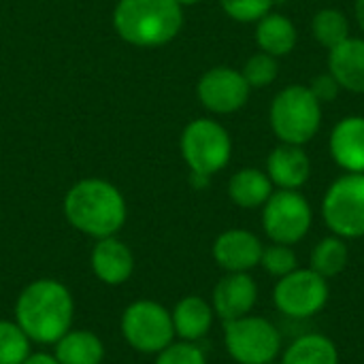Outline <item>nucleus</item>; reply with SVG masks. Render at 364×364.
Listing matches in <instances>:
<instances>
[{"label":"nucleus","instance_id":"obj_1","mask_svg":"<svg viewBox=\"0 0 364 364\" xmlns=\"http://www.w3.org/2000/svg\"><path fill=\"white\" fill-rule=\"evenodd\" d=\"M75 303L68 288L55 279L28 284L15 303V322L30 341L49 346L70 331Z\"/></svg>","mask_w":364,"mask_h":364},{"label":"nucleus","instance_id":"obj_2","mask_svg":"<svg viewBox=\"0 0 364 364\" xmlns=\"http://www.w3.org/2000/svg\"><path fill=\"white\" fill-rule=\"evenodd\" d=\"M64 215L73 228L94 239L113 237L126 222L122 192L105 179H81L64 196Z\"/></svg>","mask_w":364,"mask_h":364},{"label":"nucleus","instance_id":"obj_3","mask_svg":"<svg viewBox=\"0 0 364 364\" xmlns=\"http://www.w3.org/2000/svg\"><path fill=\"white\" fill-rule=\"evenodd\" d=\"M113 28L134 47H162L183 28V6L177 0H119Z\"/></svg>","mask_w":364,"mask_h":364},{"label":"nucleus","instance_id":"obj_4","mask_svg":"<svg viewBox=\"0 0 364 364\" xmlns=\"http://www.w3.org/2000/svg\"><path fill=\"white\" fill-rule=\"evenodd\" d=\"M271 128L282 143L305 145L322 126V102L307 85H288L271 102Z\"/></svg>","mask_w":364,"mask_h":364},{"label":"nucleus","instance_id":"obj_5","mask_svg":"<svg viewBox=\"0 0 364 364\" xmlns=\"http://www.w3.org/2000/svg\"><path fill=\"white\" fill-rule=\"evenodd\" d=\"M224 348L237 364H267L284 350L279 328L262 316H243L224 322Z\"/></svg>","mask_w":364,"mask_h":364},{"label":"nucleus","instance_id":"obj_6","mask_svg":"<svg viewBox=\"0 0 364 364\" xmlns=\"http://www.w3.org/2000/svg\"><path fill=\"white\" fill-rule=\"evenodd\" d=\"M322 220L326 228L346 239L364 237V173H346L335 179L322 198Z\"/></svg>","mask_w":364,"mask_h":364},{"label":"nucleus","instance_id":"obj_7","mask_svg":"<svg viewBox=\"0 0 364 364\" xmlns=\"http://www.w3.org/2000/svg\"><path fill=\"white\" fill-rule=\"evenodd\" d=\"M181 156L190 168V173H200L213 177L220 173L232 154V141L228 130L215 119H194L181 132Z\"/></svg>","mask_w":364,"mask_h":364},{"label":"nucleus","instance_id":"obj_8","mask_svg":"<svg viewBox=\"0 0 364 364\" xmlns=\"http://www.w3.org/2000/svg\"><path fill=\"white\" fill-rule=\"evenodd\" d=\"M331 299V284L309 267L279 277L273 286L275 309L290 320H309L324 311Z\"/></svg>","mask_w":364,"mask_h":364},{"label":"nucleus","instance_id":"obj_9","mask_svg":"<svg viewBox=\"0 0 364 364\" xmlns=\"http://www.w3.org/2000/svg\"><path fill=\"white\" fill-rule=\"evenodd\" d=\"M119 328L126 343L141 354H160L175 341L171 311L147 299L134 301L124 309Z\"/></svg>","mask_w":364,"mask_h":364},{"label":"nucleus","instance_id":"obj_10","mask_svg":"<svg viewBox=\"0 0 364 364\" xmlns=\"http://www.w3.org/2000/svg\"><path fill=\"white\" fill-rule=\"evenodd\" d=\"M314 226V209L301 190H275L262 205V230L271 243L296 245Z\"/></svg>","mask_w":364,"mask_h":364},{"label":"nucleus","instance_id":"obj_11","mask_svg":"<svg viewBox=\"0 0 364 364\" xmlns=\"http://www.w3.org/2000/svg\"><path fill=\"white\" fill-rule=\"evenodd\" d=\"M252 87L247 85L241 70L230 66H213L209 68L198 85L196 94L200 105L218 115H228L245 107Z\"/></svg>","mask_w":364,"mask_h":364},{"label":"nucleus","instance_id":"obj_12","mask_svg":"<svg viewBox=\"0 0 364 364\" xmlns=\"http://www.w3.org/2000/svg\"><path fill=\"white\" fill-rule=\"evenodd\" d=\"M262 250L264 245L258 235L245 228H230L218 235L211 254L215 264L226 273H252L260 267Z\"/></svg>","mask_w":364,"mask_h":364},{"label":"nucleus","instance_id":"obj_13","mask_svg":"<svg viewBox=\"0 0 364 364\" xmlns=\"http://www.w3.org/2000/svg\"><path fill=\"white\" fill-rule=\"evenodd\" d=\"M258 303V284L250 273H226L213 288L211 307L224 322L250 316Z\"/></svg>","mask_w":364,"mask_h":364},{"label":"nucleus","instance_id":"obj_14","mask_svg":"<svg viewBox=\"0 0 364 364\" xmlns=\"http://www.w3.org/2000/svg\"><path fill=\"white\" fill-rule=\"evenodd\" d=\"M269 179L277 190H301L311 175V160L303 145L282 143L267 158Z\"/></svg>","mask_w":364,"mask_h":364},{"label":"nucleus","instance_id":"obj_15","mask_svg":"<svg viewBox=\"0 0 364 364\" xmlns=\"http://www.w3.org/2000/svg\"><path fill=\"white\" fill-rule=\"evenodd\" d=\"M92 271L107 286H122L134 271V256L130 247L115 235L96 239L92 250Z\"/></svg>","mask_w":364,"mask_h":364},{"label":"nucleus","instance_id":"obj_16","mask_svg":"<svg viewBox=\"0 0 364 364\" xmlns=\"http://www.w3.org/2000/svg\"><path fill=\"white\" fill-rule=\"evenodd\" d=\"M328 149L346 173H364V117L348 115L333 128Z\"/></svg>","mask_w":364,"mask_h":364},{"label":"nucleus","instance_id":"obj_17","mask_svg":"<svg viewBox=\"0 0 364 364\" xmlns=\"http://www.w3.org/2000/svg\"><path fill=\"white\" fill-rule=\"evenodd\" d=\"M328 73L341 90L364 94V38L350 36L328 51Z\"/></svg>","mask_w":364,"mask_h":364},{"label":"nucleus","instance_id":"obj_18","mask_svg":"<svg viewBox=\"0 0 364 364\" xmlns=\"http://www.w3.org/2000/svg\"><path fill=\"white\" fill-rule=\"evenodd\" d=\"M171 318H173L175 337H179V341L198 343L200 339L209 335L213 320H215V311L209 301H205L203 296L190 294V296H183L175 305V309L171 311Z\"/></svg>","mask_w":364,"mask_h":364},{"label":"nucleus","instance_id":"obj_19","mask_svg":"<svg viewBox=\"0 0 364 364\" xmlns=\"http://www.w3.org/2000/svg\"><path fill=\"white\" fill-rule=\"evenodd\" d=\"M282 364H341L337 343L322 333L299 335L288 348L282 350Z\"/></svg>","mask_w":364,"mask_h":364},{"label":"nucleus","instance_id":"obj_20","mask_svg":"<svg viewBox=\"0 0 364 364\" xmlns=\"http://www.w3.org/2000/svg\"><path fill=\"white\" fill-rule=\"evenodd\" d=\"M275 192L273 181L260 168H241L228 181V196L241 209H262Z\"/></svg>","mask_w":364,"mask_h":364},{"label":"nucleus","instance_id":"obj_21","mask_svg":"<svg viewBox=\"0 0 364 364\" xmlns=\"http://www.w3.org/2000/svg\"><path fill=\"white\" fill-rule=\"evenodd\" d=\"M296 41H299V34H296L292 19L282 13L271 11L262 19L256 21V43L260 51L269 55L284 58L292 53L296 47Z\"/></svg>","mask_w":364,"mask_h":364},{"label":"nucleus","instance_id":"obj_22","mask_svg":"<svg viewBox=\"0 0 364 364\" xmlns=\"http://www.w3.org/2000/svg\"><path fill=\"white\" fill-rule=\"evenodd\" d=\"M53 346L60 364H100L105 358V343L92 331H68Z\"/></svg>","mask_w":364,"mask_h":364},{"label":"nucleus","instance_id":"obj_23","mask_svg":"<svg viewBox=\"0 0 364 364\" xmlns=\"http://www.w3.org/2000/svg\"><path fill=\"white\" fill-rule=\"evenodd\" d=\"M348 264H350V245L346 239L333 232L320 239L309 252V269L328 282L341 275L348 269Z\"/></svg>","mask_w":364,"mask_h":364},{"label":"nucleus","instance_id":"obj_24","mask_svg":"<svg viewBox=\"0 0 364 364\" xmlns=\"http://www.w3.org/2000/svg\"><path fill=\"white\" fill-rule=\"evenodd\" d=\"M314 38L328 51L350 38V21L339 9H322L311 19Z\"/></svg>","mask_w":364,"mask_h":364},{"label":"nucleus","instance_id":"obj_25","mask_svg":"<svg viewBox=\"0 0 364 364\" xmlns=\"http://www.w3.org/2000/svg\"><path fill=\"white\" fill-rule=\"evenodd\" d=\"M30 339L17 322L0 320V364H21L30 356Z\"/></svg>","mask_w":364,"mask_h":364},{"label":"nucleus","instance_id":"obj_26","mask_svg":"<svg viewBox=\"0 0 364 364\" xmlns=\"http://www.w3.org/2000/svg\"><path fill=\"white\" fill-rule=\"evenodd\" d=\"M260 267L275 279L286 277L288 273L299 269V256L294 252V245L284 243H269L262 250Z\"/></svg>","mask_w":364,"mask_h":364},{"label":"nucleus","instance_id":"obj_27","mask_svg":"<svg viewBox=\"0 0 364 364\" xmlns=\"http://www.w3.org/2000/svg\"><path fill=\"white\" fill-rule=\"evenodd\" d=\"M243 77L247 81V85L252 90H262V87H269L277 75H279V66H277V58L275 55H269L264 51H258L254 53L245 64H243Z\"/></svg>","mask_w":364,"mask_h":364},{"label":"nucleus","instance_id":"obj_28","mask_svg":"<svg viewBox=\"0 0 364 364\" xmlns=\"http://www.w3.org/2000/svg\"><path fill=\"white\" fill-rule=\"evenodd\" d=\"M224 13L241 23H256L271 13L275 0H220Z\"/></svg>","mask_w":364,"mask_h":364},{"label":"nucleus","instance_id":"obj_29","mask_svg":"<svg viewBox=\"0 0 364 364\" xmlns=\"http://www.w3.org/2000/svg\"><path fill=\"white\" fill-rule=\"evenodd\" d=\"M156 356V364H207L205 352L192 341H173Z\"/></svg>","mask_w":364,"mask_h":364},{"label":"nucleus","instance_id":"obj_30","mask_svg":"<svg viewBox=\"0 0 364 364\" xmlns=\"http://www.w3.org/2000/svg\"><path fill=\"white\" fill-rule=\"evenodd\" d=\"M311 90V94L324 105V102H331L339 96V83L335 81V77L331 73H324V75H318L311 79V83L307 85Z\"/></svg>","mask_w":364,"mask_h":364},{"label":"nucleus","instance_id":"obj_31","mask_svg":"<svg viewBox=\"0 0 364 364\" xmlns=\"http://www.w3.org/2000/svg\"><path fill=\"white\" fill-rule=\"evenodd\" d=\"M21 364H60L58 358L53 354H47V352H36V354H30Z\"/></svg>","mask_w":364,"mask_h":364},{"label":"nucleus","instance_id":"obj_32","mask_svg":"<svg viewBox=\"0 0 364 364\" xmlns=\"http://www.w3.org/2000/svg\"><path fill=\"white\" fill-rule=\"evenodd\" d=\"M209 181H211V177L209 175H200V173H190V183L196 188V190H203V188H207L209 186Z\"/></svg>","mask_w":364,"mask_h":364},{"label":"nucleus","instance_id":"obj_33","mask_svg":"<svg viewBox=\"0 0 364 364\" xmlns=\"http://www.w3.org/2000/svg\"><path fill=\"white\" fill-rule=\"evenodd\" d=\"M354 13H356V21H358V26H360V30H363L364 34V0H356Z\"/></svg>","mask_w":364,"mask_h":364},{"label":"nucleus","instance_id":"obj_34","mask_svg":"<svg viewBox=\"0 0 364 364\" xmlns=\"http://www.w3.org/2000/svg\"><path fill=\"white\" fill-rule=\"evenodd\" d=\"M181 6H194V4H198V2H203V0H177Z\"/></svg>","mask_w":364,"mask_h":364},{"label":"nucleus","instance_id":"obj_35","mask_svg":"<svg viewBox=\"0 0 364 364\" xmlns=\"http://www.w3.org/2000/svg\"><path fill=\"white\" fill-rule=\"evenodd\" d=\"M267 364H282V363H279V358H277V360H273V363H267Z\"/></svg>","mask_w":364,"mask_h":364}]
</instances>
